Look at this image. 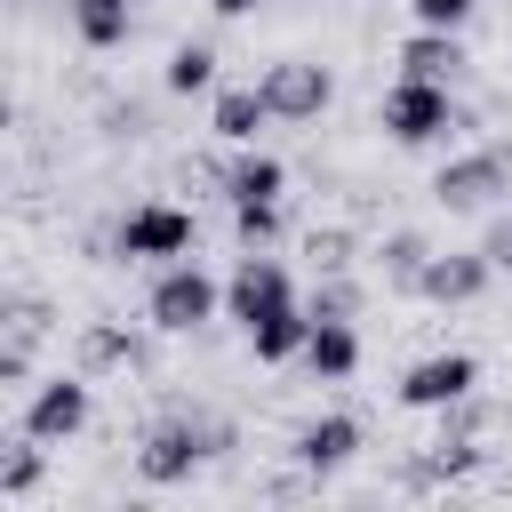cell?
<instances>
[{"label": "cell", "mask_w": 512, "mask_h": 512, "mask_svg": "<svg viewBox=\"0 0 512 512\" xmlns=\"http://www.w3.org/2000/svg\"><path fill=\"white\" fill-rule=\"evenodd\" d=\"M160 80H168L176 96H208V88H216V48H208V40H184V48L168 56Z\"/></svg>", "instance_id": "obj_20"}, {"label": "cell", "mask_w": 512, "mask_h": 512, "mask_svg": "<svg viewBox=\"0 0 512 512\" xmlns=\"http://www.w3.org/2000/svg\"><path fill=\"white\" fill-rule=\"evenodd\" d=\"M80 368H88V376H96V368H144V336H128V328L96 320V328L80 336Z\"/></svg>", "instance_id": "obj_19"}, {"label": "cell", "mask_w": 512, "mask_h": 512, "mask_svg": "<svg viewBox=\"0 0 512 512\" xmlns=\"http://www.w3.org/2000/svg\"><path fill=\"white\" fill-rule=\"evenodd\" d=\"M432 256H440V248H432L424 232H384V240H376V272H384V288H400V296L424 288Z\"/></svg>", "instance_id": "obj_16"}, {"label": "cell", "mask_w": 512, "mask_h": 512, "mask_svg": "<svg viewBox=\"0 0 512 512\" xmlns=\"http://www.w3.org/2000/svg\"><path fill=\"white\" fill-rule=\"evenodd\" d=\"M304 336H312L304 296H296V304H272L264 320H248V352H256V360H304Z\"/></svg>", "instance_id": "obj_13"}, {"label": "cell", "mask_w": 512, "mask_h": 512, "mask_svg": "<svg viewBox=\"0 0 512 512\" xmlns=\"http://www.w3.org/2000/svg\"><path fill=\"white\" fill-rule=\"evenodd\" d=\"M88 416H96L88 368H72V376H40V384L24 392V432L48 440V448H64L72 432H88Z\"/></svg>", "instance_id": "obj_5"}, {"label": "cell", "mask_w": 512, "mask_h": 512, "mask_svg": "<svg viewBox=\"0 0 512 512\" xmlns=\"http://www.w3.org/2000/svg\"><path fill=\"white\" fill-rule=\"evenodd\" d=\"M496 192H512V144H472V152L440 160V176H432V200H440L448 216H472V208H488Z\"/></svg>", "instance_id": "obj_4"}, {"label": "cell", "mask_w": 512, "mask_h": 512, "mask_svg": "<svg viewBox=\"0 0 512 512\" xmlns=\"http://www.w3.org/2000/svg\"><path fill=\"white\" fill-rule=\"evenodd\" d=\"M272 304H296V272H288L272 248H240V264H232V280H224V312L248 328V320H264Z\"/></svg>", "instance_id": "obj_8"}, {"label": "cell", "mask_w": 512, "mask_h": 512, "mask_svg": "<svg viewBox=\"0 0 512 512\" xmlns=\"http://www.w3.org/2000/svg\"><path fill=\"white\" fill-rule=\"evenodd\" d=\"M40 480H48V440H32V432H24V448H8V456H0V496H32Z\"/></svg>", "instance_id": "obj_22"}, {"label": "cell", "mask_w": 512, "mask_h": 512, "mask_svg": "<svg viewBox=\"0 0 512 512\" xmlns=\"http://www.w3.org/2000/svg\"><path fill=\"white\" fill-rule=\"evenodd\" d=\"M264 120H272L264 88H216V96H208V128H216L224 144H256Z\"/></svg>", "instance_id": "obj_15"}, {"label": "cell", "mask_w": 512, "mask_h": 512, "mask_svg": "<svg viewBox=\"0 0 512 512\" xmlns=\"http://www.w3.org/2000/svg\"><path fill=\"white\" fill-rule=\"evenodd\" d=\"M472 8H480V0H408V16H416V24H432V32H464V24H472Z\"/></svg>", "instance_id": "obj_24"}, {"label": "cell", "mask_w": 512, "mask_h": 512, "mask_svg": "<svg viewBox=\"0 0 512 512\" xmlns=\"http://www.w3.org/2000/svg\"><path fill=\"white\" fill-rule=\"evenodd\" d=\"M312 272H352V232H312Z\"/></svg>", "instance_id": "obj_25"}, {"label": "cell", "mask_w": 512, "mask_h": 512, "mask_svg": "<svg viewBox=\"0 0 512 512\" xmlns=\"http://www.w3.org/2000/svg\"><path fill=\"white\" fill-rule=\"evenodd\" d=\"M216 448V432L200 424V416H160L144 440H136V472L152 480V488H176V480H192L200 472V456Z\"/></svg>", "instance_id": "obj_6"}, {"label": "cell", "mask_w": 512, "mask_h": 512, "mask_svg": "<svg viewBox=\"0 0 512 512\" xmlns=\"http://www.w3.org/2000/svg\"><path fill=\"white\" fill-rule=\"evenodd\" d=\"M304 368H312L320 384H344V376L360 368V328H352V320H312V336H304Z\"/></svg>", "instance_id": "obj_14"}, {"label": "cell", "mask_w": 512, "mask_h": 512, "mask_svg": "<svg viewBox=\"0 0 512 512\" xmlns=\"http://www.w3.org/2000/svg\"><path fill=\"white\" fill-rule=\"evenodd\" d=\"M216 184H224V200H280L288 192V168L272 152H256V144H232V160L216 168Z\"/></svg>", "instance_id": "obj_12"}, {"label": "cell", "mask_w": 512, "mask_h": 512, "mask_svg": "<svg viewBox=\"0 0 512 512\" xmlns=\"http://www.w3.org/2000/svg\"><path fill=\"white\" fill-rule=\"evenodd\" d=\"M232 232H240V248H272L280 240V200H232Z\"/></svg>", "instance_id": "obj_23"}, {"label": "cell", "mask_w": 512, "mask_h": 512, "mask_svg": "<svg viewBox=\"0 0 512 512\" xmlns=\"http://www.w3.org/2000/svg\"><path fill=\"white\" fill-rule=\"evenodd\" d=\"M304 312L312 320H360V280L352 272H320L312 296H304Z\"/></svg>", "instance_id": "obj_21"}, {"label": "cell", "mask_w": 512, "mask_h": 512, "mask_svg": "<svg viewBox=\"0 0 512 512\" xmlns=\"http://www.w3.org/2000/svg\"><path fill=\"white\" fill-rule=\"evenodd\" d=\"M208 8H216V16H248L256 0H208Z\"/></svg>", "instance_id": "obj_27"}, {"label": "cell", "mask_w": 512, "mask_h": 512, "mask_svg": "<svg viewBox=\"0 0 512 512\" xmlns=\"http://www.w3.org/2000/svg\"><path fill=\"white\" fill-rule=\"evenodd\" d=\"M288 448H296V464H304V472H320V480H328V472H344V464L360 456V424H352V416H312Z\"/></svg>", "instance_id": "obj_11"}, {"label": "cell", "mask_w": 512, "mask_h": 512, "mask_svg": "<svg viewBox=\"0 0 512 512\" xmlns=\"http://www.w3.org/2000/svg\"><path fill=\"white\" fill-rule=\"evenodd\" d=\"M400 72H416V80H456V72H464V40L416 24V32L400 40Z\"/></svg>", "instance_id": "obj_17"}, {"label": "cell", "mask_w": 512, "mask_h": 512, "mask_svg": "<svg viewBox=\"0 0 512 512\" xmlns=\"http://www.w3.org/2000/svg\"><path fill=\"white\" fill-rule=\"evenodd\" d=\"M496 280V256L488 248H448V256H432V272H424V304H472L480 288Z\"/></svg>", "instance_id": "obj_10"}, {"label": "cell", "mask_w": 512, "mask_h": 512, "mask_svg": "<svg viewBox=\"0 0 512 512\" xmlns=\"http://www.w3.org/2000/svg\"><path fill=\"white\" fill-rule=\"evenodd\" d=\"M216 304H224V280H208L192 256H176V264H160V280H152V296H144V320H152L160 336H192V328L216 320Z\"/></svg>", "instance_id": "obj_2"}, {"label": "cell", "mask_w": 512, "mask_h": 512, "mask_svg": "<svg viewBox=\"0 0 512 512\" xmlns=\"http://www.w3.org/2000/svg\"><path fill=\"white\" fill-rule=\"evenodd\" d=\"M192 240H200V224H192V208H176V200H144V208H128L120 232H112V248H120L128 264H176V256H192Z\"/></svg>", "instance_id": "obj_3"}, {"label": "cell", "mask_w": 512, "mask_h": 512, "mask_svg": "<svg viewBox=\"0 0 512 512\" xmlns=\"http://www.w3.org/2000/svg\"><path fill=\"white\" fill-rule=\"evenodd\" d=\"M480 248H488V256H496V272H512V216H496V224H488V240H480Z\"/></svg>", "instance_id": "obj_26"}, {"label": "cell", "mask_w": 512, "mask_h": 512, "mask_svg": "<svg viewBox=\"0 0 512 512\" xmlns=\"http://www.w3.org/2000/svg\"><path fill=\"white\" fill-rule=\"evenodd\" d=\"M464 392H480V360L472 352H432V360H416L400 376V408H424V416L456 408Z\"/></svg>", "instance_id": "obj_9"}, {"label": "cell", "mask_w": 512, "mask_h": 512, "mask_svg": "<svg viewBox=\"0 0 512 512\" xmlns=\"http://www.w3.org/2000/svg\"><path fill=\"white\" fill-rule=\"evenodd\" d=\"M72 8V32L88 40V48H120L128 32H136V8L128 0H64Z\"/></svg>", "instance_id": "obj_18"}, {"label": "cell", "mask_w": 512, "mask_h": 512, "mask_svg": "<svg viewBox=\"0 0 512 512\" xmlns=\"http://www.w3.org/2000/svg\"><path fill=\"white\" fill-rule=\"evenodd\" d=\"M264 104H272V120H320L328 104H336V72L328 64H312V56H280V64H264Z\"/></svg>", "instance_id": "obj_7"}, {"label": "cell", "mask_w": 512, "mask_h": 512, "mask_svg": "<svg viewBox=\"0 0 512 512\" xmlns=\"http://www.w3.org/2000/svg\"><path fill=\"white\" fill-rule=\"evenodd\" d=\"M456 128H464V112H456L448 80H416V72H400V80L384 88V136H392V144L432 152V144H448Z\"/></svg>", "instance_id": "obj_1"}]
</instances>
